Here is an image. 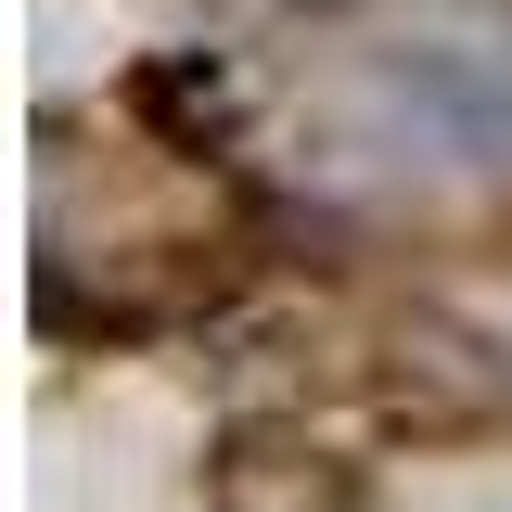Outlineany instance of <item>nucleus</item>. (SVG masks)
Masks as SVG:
<instances>
[{"instance_id": "obj_1", "label": "nucleus", "mask_w": 512, "mask_h": 512, "mask_svg": "<svg viewBox=\"0 0 512 512\" xmlns=\"http://www.w3.org/2000/svg\"><path fill=\"white\" fill-rule=\"evenodd\" d=\"M128 103H141V116L167 128V141H192V154H205V128H231V116H244V90H231L218 64H192V52L141 64V77H128Z\"/></svg>"}, {"instance_id": "obj_2", "label": "nucleus", "mask_w": 512, "mask_h": 512, "mask_svg": "<svg viewBox=\"0 0 512 512\" xmlns=\"http://www.w3.org/2000/svg\"><path fill=\"white\" fill-rule=\"evenodd\" d=\"M308 13H320V0H308Z\"/></svg>"}]
</instances>
